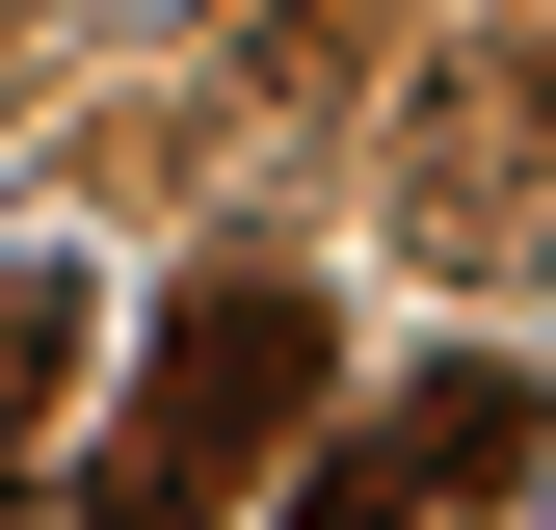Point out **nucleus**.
<instances>
[{"label": "nucleus", "mask_w": 556, "mask_h": 530, "mask_svg": "<svg viewBox=\"0 0 556 530\" xmlns=\"http://www.w3.org/2000/svg\"><path fill=\"white\" fill-rule=\"evenodd\" d=\"M318 371H344V345H318L292 265H186V318H160V371H132V451H106L80 530H213L265 451L318 425Z\"/></svg>", "instance_id": "nucleus-1"}, {"label": "nucleus", "mask_w": 556, "mask_h": 530, "mask_svg": "<svg viewBox=\"0 0 556 530\" xmlns=\"http://www.w3.org/2000/svg\"><path fill=\"white\" fill-rule=\"evenodd\" d=\"M371 213H397V265H451V292H530L556 265V27H451L425 80L371 106Z\"/></svg>", "instance_id": "nucleus-2"}, {"label": "nucleus", "mask_w": 556, "mask_h": 530, "mask_svg": "<svg viewBox=\"0 0 556 530\" xmlns=\"http://www.w3.org/2000/svg\"><path fill=\"white\" fill-rule=\"evenodd\" d=\"M477 478H530V371H504V345H451L425 398H371V425L292 478V530H425V504H477Z\"/></svg>", "instance_id": "nucleus-3"}, {"label": "nucleus", "mask_w": 556, "mask_h": 530, "mask_svg": "<svg viewBox=\"0 0 556 530\" xmlns=\"http://www.w3.org/2000/svg\"><path fill=\"white\" fill-rule=\"evenodd\" d=\"M80 345H106V292H80V265H0V478H27V451H53V398H80Z\"/></svg>", "instance_id": "nucleus-4"}, {"label": "nucleus", "mask_w": 556, "mask_h": 530, "mask_svg": "<svg viewBox=\"0 0 556 530\" xmlns=\"http://www.w3.org/2000/svg\"><path fill=\"white\" fill-rule=\"evenodd\" d=\"M213 0H0V80H80V53H186Z\"/></svg>", "instance_id": "nucleus-5"}]
</instances>
